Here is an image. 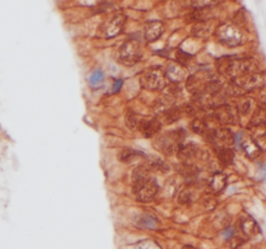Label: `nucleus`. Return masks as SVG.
<instances>
[{
    "label": "nucleus",
    "mask_w": 266,
    "mask_h": 249,
    "mask_svg": "<svg viewBox=\"0 0 266 249\" xmlns=\"http://www.w3.org/2000/svg\"><path fill=\"white\" fill-rule=\"evenodd\" d=\"M214 152L218 157V160L221 161L223 165H230L234 161L235 154L231 148H225V147H214Z\"/></svg>",
    "instance_id": "obj_17"
},
{
    "label": "nucleus",
    "mask_w": 266,
    "mask_h": 249,
    "mask_svg": "<svg viewBox=\"0 0 266 249\" xmlns=\"http://www.w3.org/2000/svg\"><path fill=\"white\" fill-rule=\"evenodd\" d=\"M165 73H166L168 80H173L174 83L181 82V80H184V70L179 65H170L168 70L165 72Z\"/></svg>",
    "instance_id": "obj_19"
},
{
    "label": "nucleus",
    "mask_w": 266,
    "mask_h": 249,
    "mask_svg": "<svg viewBox=\"0 0 266 249\" xmlns=\"http://www.w3.org/2000/svg\"><path fill=\"white\" fill-rule=\"evenodd\" d=\"M218 72L235 80L245 74L257 73V62L252 58H223L218 61Z\"/></svg>",
    "instance_id": "obj_1"
},
{
    "label": "nucleus",
    "mask_w": 266,
    "mask_h": 249,
    "mask_svg": "<svg viewBox=\"0 0 266 249\" xmlns=\"http://www.w3.org/2000/svg\"><path fill=\"white\" fill-rule=\"evenodd\" d=\"M140 58H142V50H140V44L136 40H126L120 47L118 60L121 64L131 66V65L136 64Z\"/></svg>",
    "instance_id": "obj_5"
},
{
    "label": "nucleus",
    "mask_w": 266,
    "mask_h": 249,
    "mask_svg": "<svg viewBox=\"0 0 266 249\" xmlns=\"http://www.w3.org/2000/svg\"><path fill=\"white\" fill-rule=\"evenodd\" d=\"M161 117L164 122H166V124H171V122L177 121V120L181 117V110L178 108H174V106H171V108L165 109L164 112H162Z\"/></svg>",
    "instance_id": "obj_22"
},
{
    "label": "nucleus",
    "mask_w": 266,
    "mask_h": 249,
    "mask_svg": "<svg viewBox=\"0 0 266 249\" xmlns=\"http://www.w3.org/2000/svg\"><path fill=\"white\" fill-rule=\"evenodd\" d=\"M239 146L250 160H254L261 154L260 146L250 135H239Z\"/></svg>",
    "instance_id": "obj_10"
},
{
    "label": "nucleus",
    "mask_w": 266,
    "mask_h": 249,
    "mask_svg": "<svg viewBox=\"0 0 266 249\" xmlns=\"http://www.w3.org/2000/svg\"><path fill=\"white\" fill-rule=\"evenodd\" d=\"M138 226L143 227V228H148V230H153L157 227V220L152 214H144L138 220Z\"/></svg>",
    "instance_id": "obj_21"
},
{
    "label": "nucleus",
    "mask_w": 266,
    "mask_h": 249,
    "mask_svg": "<svg viewBox=\"0 0 266 249\" xmlns=\"http://www.w3.org/2000/svg\"><path fill=\"white\" fill-rule=\"evenodd\" d=\"M182 249H195V248H193V246H183Z\"/></svg>",
    "instance_id": "obj_30"
},
{
    "label": "nucleus",
    "mask_w": 266,
    "mask_h": 249,
    "mask_svg": "<svg viewBox=\"0 0 266 249\" xmlns=\"http://www.w3.org/2000/svg\"><path fill=\"white\" fill-rule=\"evenodd\" d=\"M142 156H144V154H140V152H138V150H131V148H124V150H120V154H118V158H120V161H122V162H131V161H134L135 158Z\"/></svg>",
    "instance_id": "obj_20"
},
{
    "label": "nucleus",
    "mask_w": 266,
    "mask_h": 249,
    "mask_svg": "<svg viewBox=\"0 0 266 249\" xmlns=\"http://www.w3.org/2000/svg\"><path fill=\"white\" fill-rule=\"evenodd\" d=\"M206 139L212 142L215 147L231 148L232 144L235 143L234 134H232L231 131L228 130V128H213L209 134H208Z\"/></svg>",
    "instance_id": "obj_8"
},
{
    "label": "nucleus",
    "mask_w": 266,
    "mask_h": 249,
    "mask_svg": "<svg viewBox=\"0 0 266 249\" xmlns=\"http://www.w3.org/2000/svg\"><path fill=\"white\" fill-rule=\"evenodd\" d=\"M226 184H227V176L223 172H215L210 178L209 187L214 194H219L225 190Z\"/></svg>",
    "instance_id": "obj_15"
},
{
    "label": "nucleus",
    "mask_w": 266,
    "mask_h": 249,
    "mask_svg": "<svg viewBox=\"0 0 266 249\" xmlns=\"http://www.w3.org/2000/svg\"><path fill=\"white\" fill-rule=\"evenodd\" d=\"M257 124H266V102H262L252 116L250 126H257Z\"/></svg>",
    "instance_id": "obj_18"
},
{
    "label": "nucleus",
    "mask_w": 266,
    "mask_h": 249,
    "mask_svg": "<svg viewBox=\"0 0 266 249\" xmlns=\"http://www.w3.org/2000/svg\"><path fill=\"white\" fill-rule=\"evenodd\" d=\"M122 80H116V82H114V87H113V92H117L118 90L121 88V86H122Z\"/></svg>",
    "instance_id": "obj_29"
},
{
    "label": "nucleus",
    "mask_w": 266,
    "mask_h": 249,
    "mask_svg": "<svg viewBox=\"0 0 266 249\" xmlns=\"http://www.w3.org/2000/svg\"><path fill=\"white\" fill-rule=\"evenodd\" d=\"M239 224H240V231L245 238H253L257 234H260V227L250 216H241Z\"/></svg>",
    "instance_id": "obj_11"
},
{
    "label": "nucleus",
    "mask_w": 266,
    "mask_h": 249,
    "mask_svg": "<svg viewBox=\"0 0 266 249\" xmlns=\"http://www.w3.org/2000/svg\"><path fill=\"white\" fill-rule=\"evenodd\" d=\"M250 130L254 136L266 138V124H257V126H250Z\"/></svg>",
    "instance_id": "obj_24"
},
{
    "label": "nucleus",
    "mask_w": 266,
    "mask_h": 249,
    "mask_svg": "<svg viewBox=\"0 0 266 249\" xmlns=\"http://www.w3.org/2000/svg\"><path fill=\"white\" fill-rule=\"evenodd\" d=\"M178 202H181L182 205H188L191 202H192V194H191L188 190L181 192V195H179V198H178Z\"/></svg>",
    "instance_id": "obj_25"
},
{
    "label": "nucleus",
    "mask_w": 266,
    "mask_h": 249,
    "mask_svg": "<svg viewBox=\"0 0 266 249\" xmlns=\"http://www.w3.org/2000/svg\"><path fill=\"white\" fill-rule=\"evenodd\" d=\"M169 84V80L166 77V73L161 68L153 66L143 72L140 76V86L143 88L149 90V91H157V90H164Z\"/></svg>",
    "instance_id": "obj_2"
},
{
    "label": "nucleus",
    "mask_w": 266,
    "mask_h": 249,
    "mask_svg": "<svg viewBox=\"0 0 266 249\" xmlns=\"http://www.w3.org/2000/svg\"><path fill=\"white\" fill-rule=\"evenodd\" d=\"M210 32H212V22H210V20L196 22L192 26V36H197V38H206V36H210Z\"/></svg>",
    "instance_id": "obj_16"
},
{
    "label": "nucleus",
    "mask_w": 266,
    "mask_h": 249,
    "mask_svg": "<svg viewBox=\"0 0 266 249\" xmlns=\"http://www.w3.org/2000/svg\"><path fill=\"white\" fill-rule=\"evenodd\" d=\"M215 36L219 43L226 47H238L243 44L244 36L241 30L234 24H222L215 29Z\"/></svg>",
    "instance_id": "obj_3"
},
{
    "label": "nucleus",
    "mask_w": 266,
    "mask_h": 249,
    "mask_svg": "<svg viewBox=\"0 0 266 249\" xmlns=\"http://www.w3.org/2000/svg\"><path fill=\"white\" fill-rule=\"evenodd\" d=\"M183 132L182 131H170V132H166V134L161 135V136L157 139V144L160 146L162 152L165 154H173V152H177L178 148L181 147V140L183 138Z\"/></svg>",
    "instance_id": "obj_7"
},
{
    "label": "nucleus",
    "mask_w": 266,
    "mask_h": 249,
    "mask_svg": "<svg viewBox=\"0 0 266 249\" xmlns=\"http://www.w3.org/2000/svg\"><path fill=\"white\" fill-rule=\"evenodd\" d=\"M164 32V24L161 21H151L146 24L144 28V36L148 42H155L162 36Z\"/></svg>",
    "instance_id": "obj_14"
},
{
    "label": "nucleus",
    "mask_w": 266,
    "mask_h": 249,
    "mask_svg": "<svg viewBox=\"0 0 266 249\" xmlns=\"http://www.w3.org/2000/svg\"><path fill=\"white\" fill-rule=\"evenodd\" d=\"M238 109L228 104H221L214 110V118L222 124H235L238 122Z\"/></svg>",
    "instance_id": "obj_9"
},
{
    "label": "nucleus",
    "mask_w": 266,
    "mask_h": 249,
    "mask_svg": "<svg viewBox=\"0 0 266 249\" xmlns=\"http://www.w3.org/2000/svg\"><path fill=\"white\" fill-rule=\"evenodd\" d=\"M133 191L138 202H152L157 195L159 186H157L155 179L148 176V178L140 179L138 182H133Z\"/></svg>",
    "instance_id": "obj_4"
},
{
    "label": "nucleus",
    "mask_w": 266,
    "mask_h": 249,
    "mask_svg": "<svg viewBox=\"0 0 266 249\" xmlns=\"http://www.w3.org/2000/svg\"><path fill=\"white\" fill-rule=\"evenodd\" d=\"M139 131L146 138H152L156 135L161 128V122L157 118H149V120H142L139 121V126H138Z\"/></svg>",
    "instance_id": "obj_12"
},
{
    "label": "nucleus",
    "mask_w": 266,
    "mask_h": 249,
    "mask_svg": "<svg viewBox=\"0 0 266 249\" xmlns=\"http://www.w3.org/2000/svg\"><path fill=\"white\" fill-rule=\"evenodd\" d=\"M103 80V72L100 70H96L95 73H92L91 76V80H90V82H91L92 86H95V84H98L100 80Z\"/></svg>",
    "instance_id": "obj_27"
},
{
    "label": "nucleus",
    "mask_w": 266,
    "mask_h": 249,
    "mask_svg": "<svg viewBox=\"0 0 266 249\" xmlns=\"http://www.w3.org/2000/svg\"><path fill=\"white\" fill-rule=\"evenodd\" d=\"M125 22H126V16L124 13H116L113 17L103 24L100 28V34L104 38H114L124 30Z\"/></svg>",
    "instance_id": "obj_6"
},
{
    "label": "nucleus",
    "mask_w": 266,
    "mask_h": 249,
    "mask_svg": "<svg viewBox=\"0 0 266 249\" xmlns=\"http://www.w3.org/2000/svg\"><path fill=\"white\" fill-rule=\"evenodd\" d=\"M179 160L184 164V166H191V162L197 156V148L193 144H182L177 150Z\"/></svg>",
    "instance_id": "obj_13"
},
{
    "label": "nucleus",
    "mask_w": 266,
    "mask_h": 249,
    "mask_svg": "<svg viewBox=\"0 0 266 249\" xmlns=\"http://www.w3.org/2000/svg\"><path fill=\"white\" fill-rule=\"evenodd\" d=\"M250 104H252V100L250 99H245L243 102H240V106H239L238 113H241V114H247L249 112L250 109Z\"/></svg>",
    "instance_id": "obj_26"
},
{
    "label": "nucleus",
    "mask_w": 266,
    "mask_h": 249,
    "mask_svg": "<svg viewBox=\"0 0 266 249\" xmlns=\"http://www.w3.org/2000/svg\"><path fill=\"white\" fill-rule=\"evenodd\" d=\"M125 122H126L127 128H131V130H135L139 126V118H138V116L134 112H127Z\"/></svg>",
    "instance_id": "obj_23"
},
{
    "label": "nucleus",
    "mask_w": 266,
    "mask_h": 249,
    "mask_svg": "<svg viewBox=\"0 0 266 249\" xmlns=\"http://www.w3.org/2000/svg\"><path fill=\"white\" fill-rule=\"evenodd\" d=\"M215 205H217V202H215L214 198H205V200H204V206H205L206 209H209V210H212L213 208H215Z\"/></svg>",
    "instance_id": "obj_28"
}]
</instances>
